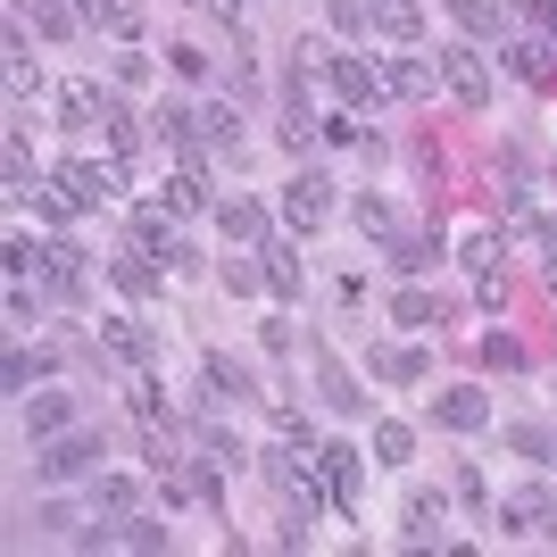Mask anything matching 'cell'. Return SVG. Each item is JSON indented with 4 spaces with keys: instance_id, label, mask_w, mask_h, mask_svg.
Here are the masks:
<instances>
[{
    "instance_id": "1",
    "label": "cell",
    "mask_w": 557,
    "mask_h": 557,
    "mask_svg": "<svg viewBox=\"0 0 557 557\" xmlns=\"http://www.w3.org/2000/svg\"><path fill=\"white\" fill-rule=\"evenodd\" d=\"M92 466H100L92 433H59V442H42V458H34V483H75V474H92Z\"/></svg>"
},
{
    "instance_id": "2",
    "label": "cell",
    "mask_w": 557,
    "mask_h": 557,
    "mask_svg": "<svg viewBox=\"0 0 557 557\" xmlns=\"http://www.w3.org/2000/svg\"><path fill=\"white\" fill-rule=\"evenodd\" d=\"M442 92L458 100V109H483V100H491V67H483V50H466V42H449V50H442Z\"/></svg>"
},
{
    "instance_id": "3",
    "label": "cell",
    "mask_w": 557,
    "mask_h": 557,
    "mask_svg": "<svg viewBox=\"0 0 557 557\" xmlns=\"http://www.w3.org/2000/svg\"><path fill=\"white\" fill-rule=\"evenodd\" d=\"M499 516H508V533H541V541H557V499L541 483H516L508 499H499Z\"/></svg>"
},
{
    "instance_id": "4",
    "label": "cell",
    "mask_w": 557,
    "mask_h": 557,
    "mask_svg": "<svg viewBox=\"0 0 557 557\" xmlns=\"http://www.w3.org/2000/svg\"><path fill=\"white\" fill-rule=\"evenodd\" d=\"M333 216V184L325 175H300V184H283V225L292 233H317Z\"/></svg>"
},
{
    "instance_id": "5",
    "label": "cell",
    "mask_w": 557,
    "mask_h": 557,
    "mask_svg": "<svg viewBox=\"0 0 557 557\" xmlns=\"http://www.w3.org/2000/svg\"><path fill=\"white\" fill-rule=\"evenodd\" d=\"M100 349H109L116 367H150V358H159L150 325H134V317H100Z\"/></svg>"
},
{
    "instance_id": "6",
    "label": "cell",
    "mask_w": 557,
    "mask_h": 557,
    "mask_svg": "<svg viewBox=\"0 0 557 557\" xmlns=\"http://www.w3.org/2000/svg\"><path fill=\"white\" fill-rule=\"evenodd\" d=\"M367 374H374V383H424V374H433V358H424V349H408V342H374V349H367Z\"/></svg>"
},
{
    "instance_id": "7",
    "label": "cell",
    "mask_w": 557,
    "mask_h": 557,
    "mask_svg": "<svg viewBox=\"0 0 557 557\" xmlns=\"http://www.w3.org/2000/svg\"><path fill=\"white\" fill-rule=\"evenodd\" d=\"M25 433H34V442L75 433V399H67V392H25Z\"/></svg>"
},
{
    "instance_id": "8",
    "label": "cell",
    "mask_w": 557,
    "mask_h": 557,
    "mask_svg": "<svg viewBox=\"0 0 557 557\" xmlns=\"http://www.w3.org/2000/svg\"><path fill=\"white\" fill-rule=\"evenodd\" d=\"M325 75H333V92H342L349 109H374V100L392 92V84H383V67H367V59H333Z\"/></svg>"
},
{
    "instance_id": "9",
    "label": "cell",
    "mask_w": 557,
    "mask_h": 557,
    "mask_svg": "<svg viewBox=\"0 0 557 557\" xmlns=\"http://www.w3.org/2000/svg\"><path fill=\"white\" fill-rule=\"evenodd\" d=\"M17 17L42 34V42H75V25H84V9L75 0H17Z\"/></svg>"
},
{
    "instance_id": "10",
    "label": "cell",
    "mask_w": 557,
    "mask_h": 557,
    "mask_svg": "<svg viewBox=\"0 0 557 557\" xmlns=\"http://www.w3.org/2000/svg\"><path fill=\"white\" fill-rule=\"evenodd\" d=\"M367 17L383 42H417L424 34V0H367Z\"/></svg>"
},
{
    "instance_id": "11",
    "label": "cell",
    "mask_w": 557,
    "mask_h": 557,
    "mask_svg": "<svg viewBox=\"0 0 557 557\" xmlns=\"http://www.w3.org/2000/svg\"><path fill=\"white\" fill-rule=\"evenodd\" d=\"M84 9V25H100L109 42H134L141 34V0H75Z\"/></svg>"
},
{
    "instance_id": "12",
    "label": "cell",
    "mask_w": 557,
    "mask_h": 557,
    "mask_svg": "<svg viewBox=\"0 0 557 557\" xmlns=\"http://www.w3.org/2000/svg\"><path fill=\"white\" fill-rule=\"evenodd\" d=\"M150 258H159V250H141V242H134V250H116V267H109V275H116V292H125V300H150V292H159V267H150Z\"/></svg>"
},
{
    "instance_id": "13",
    "label": "cell",
    "mask_w": 557,
    "mask_h": 557,
    "mask_svg": "<svg viewBox=\"0 0 557 557\" xmlns=\"http://www.w3.org/2000/svg\"><path fill=\"white\" fill-rule=\"evenodd\" d=\"M383 84H392V100H433L442 67L433 59H383Z\"/></svg>"
},
{
    "instance_id": "14",
    "label": "cell",
    "mask_w": 557,
    "mask_h": 557,
    "mask_svg": "<svg viewBox=\"0 0 557 557\" xmlns=\"http://www.w3.org/2000/svg\"><path fill=\"white\" fill-rule=\"evenodd\" d=\"M34 267H42L50 292H84V250H75V242H42V250H34Z\"/></svg>"
},
{
    "instance_id": "15",
    "label": "cell",
    "mask_w": 557,
    "mask_h": 557,
    "mask_svg": "<svg viewBox=\"0 0 557 557\" xmlns=\"http://www.w3.org/2000/svg\"><path fill=\"white\" fill-rule=\"evenodd\" d=\"M317 466H325V483H333V508H358V449L325 442V449H317Z\"/></svg>"
},
{
    "instance_id": "16",
    "label": "cell",
    "mask_w": 557,
    "mask_h": 557,
    "mask_svg": "<svg viewBox=\"0 0 557 557\" xmlns=\"http://www.w3.org/2000/svg\"><path fill=\"white\" fill-rule=\"evenodd\" d=\"M433 417H442L449 433H483V424H491V399L483 392H442V399H433Z\"/></svg>"
},
{
    "instance_id": "17",
    "label": "cell",
    "mask_w": 557,
    "mask_h": 557,
    "mask_svg": "<svg viewBox=\"0 0 557 557\" xmlns=\"http://www.w3.org/2000/svg\"><path fill=\"white\" fill-rule=\"evenodd\" d=\"M442 524H449V499H442V491H417L408 516H399V533H408V541H442Z\"/></svg>"
},
{
    "instance_id": "18",
    "label": "cell",
    "mask_w": 557,
    "mask_h": 557,
    "mask_svg": "<svg viewBox=\"0 0 557 557\" xmlns=\"http://www.w3.org/2000/svg\"><path fill=\"white\" fill-rule=\"evenodd\" d=\"M166 209L175 216H191V209H209V175H200V166H175V175H166Z\"/></svg>"
},
{
    "instance_id": "19",
    "label": "cell",
    "mask_w": 557,
    "mask_h": 557,
    "mask_svg": "<svg viewBox=\"0 0 557 557\" xmlns=\"http://www.w3.org/2000/svg\"><path fill=\"white\" fill-rule=\"evenodd\" d=\"M134 242H141V250H175V209H166V200L134 209Z\"/></svg>"
},
{
    "instance_id": "20",
    "label": "cell",
    "mask_w": 557,
    "mask_h": 557,
    "mask_svg": "<svg viewBox=\"0 0 557 557\" xmlns=\"http://www.w3.org/2000/svg\"><path fill=\"white\" fill-rule=\"evenodd\" d=\"M267 292H275V300H300V250H292V242L267 250Z\"/></svg>"
},
{
    "instance_id": "21",
    "label": "cell",
    "mask_w": 557,
    "mask_h": 557,
    "mask_svg": "<svg viewBox=\"0 0 557 557\" xmlns=\"http://www.w3.org/2000/svg\"><path fill=\"white\" fill-rule=\"evenodd\" d=\"M317 383H325V399H333V408H358V399H367L358 383H349V367L333 358V349H317Z\"/></svg>"
},
{
    "instance_id": "22",
    "label": "cell",
    "mask_w": 557,
    "mask_h": 557,
    "mask_svg": "<svg viewBox=\"0 0 557 557\" xmlns=\"http://www.w3.org/2000/svg\"><path fill=\"white\" fill-rule=\"evenodd\" d=\"M499 59H508V75H524V84H549V59H557V50H541V42H508V50H499Z\"/></svg>"
},
{
    "instance_id": "23",
    "label": "cell",
    "mask_w": 557,
    "mask_h": 557,
    "mask_svg": "<svg viewBox=\"0 0 557 557\" xmlns=\"http://www.w3.org/2000/svg\"><path fill=\"white\" fill-rule=\"evenodd\" d=\"M92 499H100V516H134L141 483H134V474H100V483H92Z\"/></svg>"
},
{
    "instance_id": "24",
    "label": "cell",
    "mask_w": 557,
    "mask_h": 557,
    "mask_svg": "<svg viewBox=\"0 0 557 557\" xmlns=\"http://www.w3.org/2000/svg\"><path fill=\"white\" fill-rule=\"evenodd\" d=\"M200 141H216V150H233V141H242V116H233L225 100H209V109H200Z\"/></svg>"
},
{
    "instance_id": "25",
    "label": "cell",
    "mask_w": 557,
    "mask_h": 557,
    "mask_svg": "<svg viewBox=\"0 0 557 557\" xmlns=\"http://www.w3.org/2000/svg\"><path fill=\"white\" fill-rule=\"evenodd\" d=\"M392 325H442V300H433V292H399V300H392Z\"/></svg>"
},
{
    "instance_id": "26",
    "label": "cell",
    "mask_w": 557,
    "mask_h": 557,
    "mask_svg": "<svg viewBox=\"0 0 557 557\" xmlns=\"http://www.w3.org/2000/svg\"><path fill=\"white\" fill-rule=\"evenodd\" d=\"M374 458H383V466H408V458H417V433H408V424H374Z\"/></svg>"
},
{
    "instance_id": "27",
    "label": "cell",
    "mask_w": 557,
    "mask_h": 557,
    "mask_svg": "<svg viewBox=\"0 0 557 557\" xmlns=\"http://www.w3.org/2000/svg\"><path fill=\"white\" fill-rule=\"evenodd\" d=\"M34 374H50V358H34V349H9V367H0V383H9V392H34Z\"/></svg>"
},
{
    "instance_id": "28",
    "label": "cell",
    "mask_w": 557,
    "mask_h": 557,
    "mask_svg": "<svg viewBox=\"0 0 557 557\" xmlns=\"http://www.w3.org/2000/svg\"><path fill=\"white\" fill-rule=\"evenodd\" d=\"M100 125H109V141H116V150H134V141H141L134 109H125V100H109V92H100Z\"/></svg>"
},
{
    "instance_id": "29",
    "label": "cell",
    "mask_w": 557,
    "mask_h": 557,
    "mask_svg": "<svg viewBox=\"0 0 557 557\" xmlns=\"http://www.w3.org/2000/svg\"><path fill=\"white\" fill-rule=\"evenodd\" d=\"M209 392H216V399H242V392H258V383H250V367H233V358H209Z\"/></svg>"
},
{
    "instance_id": "30",
    "label": "cell",
    "mask_w": 557,
    "mask_h": 557,
    "mask_svg": "<svg viewBox=\"0 0 557 557\" xmlns=\"http://www.w3.org/2000/svg\"><path fill=\"white\" fill-rule=\"evenodd\" d=\"M216 225H225L233 242H258V225H267V216H258L250 200H225V209H216Z\"/></svg>"
},
{
    "instance_id": "31",
    "label": "cell",
    "mask_w": 557,
    "mask_h": 557,
    "mask_svg": "<svg viewBox=\"0 0 557 557\" xmlns=\"http://www.w3.org/2000/svg\"><path fill=\"white\" fill-rule=\"evenodd\" d=\"M59 116H67V125H92V116H100V92H92V84H67V92H59Z\"/></svg>"
},
{
    "instance_id": "32",
    "label": "cell",
    "mask_w": 557,
    "mask_h": 557,
    "mask_svg": "<svg viewBox=\"0 0 557 557\" xmlns=\"http://www.w3.org/2000/svg\"><path fill=\"white\" fill-rule=\"evenodd\" d=\"M166 67L184 75V84H200V75H209V50H200V42H175V50H166Z\"/></svg>"
},
{
    "instance_id": "33",
    "label": "cell",
    "mask_w": 557,
    "mask_h": 557,
    "mask_svg": "<svg viewBox=\"0 0 557 557\" xmlns=\"http://www.w3.org/2000/svg\"><path fill=\"white\" fill-rule=\"evenodd\" d=\"M125 549H166V524L159 516H125Z\"/></svg>"
},
{
    "instance_id": "34",
    "label": "cell",
    "mask_w": 557,
    "mask_h": 557,
    "mask_svg": "<svg viewBox=\"0 0 557 557\" xmlns=\"http://www.w3.org/2000/svg\"><path fill=\"white\" fill-rule=\"evenodd\" d=\"M433 258H442V242H399V258H392V267H399V275H424Z\"/></svg>"
},
{
    "instance_id": "35",
    "label": "cell",
    "mask_w": 557,
    "mask_h": 557,
    "mask_svg": "<svg viewBox=\"0 0 557 557\" xmlns=\"http://www.w3.org/2000/svg\"><path fill=\"white\" fill-rule=\"evenodd\" d=\"M466 267H474V275H491V267H499V242H491V233H466Z\"/></svg>"
},
{
    "instance_id": "36",
    "label": "cell",
    "mask_w": 557,
    "mask_h": 557,
    "mask_svg": "<svg viewBox=\"0 0 557 557\" xmlns=\"http://www.w3.org/2000/svg\"><path fill=\"white\" fill-rule=\"evenodd\" d=\"M449 17H458L466 34H491V25H499V17H491V0H449Z\"/></svg>"
},
{
    "instance_id": "37",
    "label": "cell",
    "mask_w": 557,
    "mask_h": 557,
    "mask_svg": "<svg viewBox=\"0 0 557 557\" xmlns=\"http://www.w3.org/2000/svg\"><path fill=\"white\" fill-rule=\"evenodd\" d=\"M258 283H267L258 258H225V292H258Z\"/></svg>"
},
{
    "instance_id": "38",
    "label": "cell",
    "mask_w": 557,
    "mask_h": 557,
    "mask_svg": "<svg viewBox=\"0 0 557 557\" xmlns=\"http://www.w3.org/2000/svg\"><path fill=\"white\" fill-rule=\"evenodd\" d=\"M25 175H34V150H25V134H9V191L25 200Z\"/></svg>"
},
{
    "instance_id": "39",
    "label": "cell",
    "mask_w": 557,
    "mask_h": 557,
    "mask_svg": "<svg viewBox=\"0 0 557 557\" xmlns=\"http://www.w3.org/2000/svg\"><path fill=\"white\" fill-rule=\"evenodd\" d=\"M275 433H283V442H300V449H308V417L292 408V399H275Z\"/></svg>"
},
{
    "instance_id": "40",
    "label": "cell",
    "mask_w": 557,
    "mask_h": 557,
    "mask_svg": "<svg viewBox=\"0 0 557 557\" xmlns=\"http://www.w3.org/2000/svg\"><path fill=\"white\" fill-rule=\"evenodd\" d=\"M333 25H342V34H367L374 17H367V0H333Z\"/></svg>"
},
{
    "instance_id": "41",
    "label": "cell",
    "mask_w": 557,
    "mask_h": 557,
    "mask_svg": "<svg viewBox=\"0 0 557 557\" xmlns=\"http://www.w3.org/2000/svg\"><path fill=\"white\" fill-rule=\"evenodd\" d=\"M508 442L524 449V458H549V433H541V424H508Z\"/></svg>"
},
{
    "instance_id": "42",
    "label": "cell",
    "mask_w": 557,
    "mask_h": 557,
    "mask_svg": "<svg viewBox=\"0 0 557 557\" xmlns=\"http://www.w3.org/2000/svg\"><path fill=\"white\" fill-rule=\"evenodd\" d=\"M483 358H491V367H524V349H516L508 333H491V342H483Z\"/></svg>"
},
{
    "instance_id": "43",
    "label": "cell",
    "mask_w": 557,
    "mask_h": 557,
    "mask_svg": "<svg viewBox=\"0 0 557 557\" xmlns=\"http://www.w3.org/2000/svg\"><path fill=\"white\" fill-rule=\"evenodd\" d=\"M116 84H150V59H141L134 42H125V59H116Z\"/></svg>"
},
{
    "instance_id": "44",
    "label": "cell",
    "mask_w": 557,
    "mask_h": 557,
    "mask_svg": "<svg viewBox=\"0 0 557 557\" xmlns=\"http://www.w3.org/2000/svg\"><path fill=\"white\" fill-rule=\"evenodd\" d=\"M134 417H141V424H159V417H166V408H159V383H134Z\"/></svg>"
},
{
    "instance_id": "45",
    "label": "cell",
    "mask_w": 557,
    "mask_h": 557,
    "mask_svg": "<svg viewBox=\"0 0 557 557\" xmlns=\"http://www.w3.org/2000/svg\"><path fill=\"white\" fill-rule=\"evenodd\" d=\"M358 233H392V209H383V200H358Z\"/></svg>"
},
{
    "instance_id": "46",
    "label": "cell",
    "mask_w": 557,
    "mask_h": 557,
    "mask_svg": "<svg viewBox=\"0 0 557 557\" xmlns=\"http://www.w3.org/2000/svg\"><path fill=\"white\" fill-rule=\"evenodd\" d=\"M200 9H209V17H225V25L242 17V0H200Z\"/></svg>"
}]
</instances>
